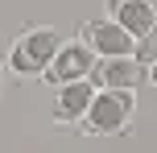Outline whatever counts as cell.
Masks as SVG:
<instances>
[{"label":"cell","mask_w":157,"mask_h":153,"mask_svg":"<svg viewBox=\"0 0 157 153\" xmlns=\"http://www.w3.org/2000/svg\"><path fill=\"white\" fill-rule=\"evenodd\" d=\"M132 112H136L132 91H95V99H91L78 128L91 132V137H112V132H124L132 124Z\"/></svg>","instance_id":"obj_2"},{"label":"cell","mask_w":157,"mask_h":153,"mask_svg":"<svg viewBox=\"0 0 157 153\" xmlns=\"http://www.w3.org/2000/svg\"><path fill=\"white\" fill-rule=\"evenodd\" d=\"M83 41L91 46L95 58H132V50H136V37L124 33L112 17H91V21H83Z\"/></svg>","instance_id":"obj_4"},{"label":"cell","mask_w":157,"mask_h":153,"mask_svg":"<svg viewBox=\"0 0 157 153\" xmlns=\"http://www.w3.org/2000/svg\"><path fill=\"white\" fill-rule=\"evenodd\" d=\"M95 99V83L83 79V83H66V87H58L54 104H50V120L54 124H71V128H78L87 116V108H91Z\"/></svg>","instance_id":"obj_6"},{"label":"cell","mask_w":157,"mask_h":153,"mask_svg":"<svg viewBox=\"0 0 157 153\" xmlns=\"http://www.w3.org/2000/svg\"><path fill=\"white\" fill-rule=\"evenodd\" d=\"M132 58H136V62H141V66H153V62H157V25H153L149 33H145L141 41H136Z\"/></svg>","instance_id":"obj_8"},{"label":"cell","mask_w":157,"mask_h":153,"mask_svg":"<svg viewBox=\"0 0 157 153\" xmlns=\"http://www.w3.org/2000/svg\"><path fill=\"white\" fill-rule=\"evenodd\" d=\"M149 83H153V91H157V62L149 66Z\"/></svg>","instance_id":"obj_9"},{"label":"cell","mask_w":157,"mask_h":153,"mask_svg":"<svg viewBox=\"0 0 157 153\" xmlns=\"http://www.w3.org/2000/svg\"><path fill=\"white\" fill-rule=\"evenodd\" d=\"M95 62H99V58L91 54V46H87L83 37H78V41H62V50L54 54V62L46 66V75H41V79H46L50 87H66V83H83V79H91Z\"/></svg>","instance_id":"obj_3"},{"label":"cell","mask_w":157,"mask_h":153,"mask_svg":"<svg viewBox=\"0 0 157 153\" xmlns=\"http://www.w3.org/2000/svg\"><path fill=\"white\" fill-rule=\"evenodd\" d=\"M4 71H8V66H4V62H0V91H4Z\"/></svg>","instance_id":"obj_10"},{"label":"cell","mask_w":157,"mask_h":153,"mask_svg":"<svg viewBox=\"0 0 157 153\" xmlns=\"http://www.w3.org/2000/svg\"><path fill=\"white\" fill-rule=\"evenodd\" d=\"M145 79V66L136 58H99L91 71L95 91H136Z\"/></svg>","instance_id":"obj_5"},{"label":"cell","mask_w":157,"mask_h":153,"mask_svg":"<svg viewBox=\"0 0 157 153\" xmlns=\"http://www.w3.org/2000/svg\"><path fill=\"white\" fill-rule=\"evenodd\" d=\"M108 17L120 25L124 33H132L136 41L157 25V8L153 0H108Z\"/></svg>","instance_id":"obj_7"},{"label":"cell","mask_w":157,"mask_h":153,"mask_svg":"<svg viewBox=\"0 0 157 153\" xmlns=\"http://www.w3.org/2000/svg\"><path fill=\"white\" fill-rule=\"evenodd\" d=\"M58 50H62V33H58L54 25H33V29H25L21 37L8 46V62L4 66L17 79H41Z\"/></svg>","instance_id":"obj_1"}]
</instances>
